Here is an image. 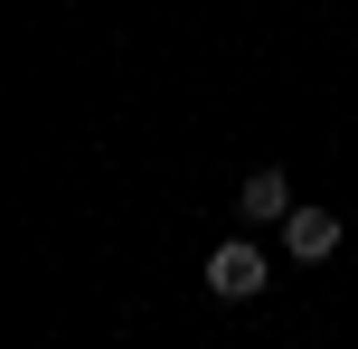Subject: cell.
Returning a JSON list of instances; mask_svg holds the SVG:
<instances>
[{
	"label": "cell",
	"mask_w": 358,
	"mask_h": 349,
	"mask_svg": "<svg viewBox=\"0 0 358 349\" xmlns=\"http://www.w3.org/2000/svg\"><path fill=\"white\" fill-rule=\"evenodd\" d=\"M264 274H273V264H264L255 236H217V245H208V293H217V302H255Z\"/></svg>",
	"instance_id": "cell-1"
},
{
	"label": "cell",
	"mask_w": 358,
	"mask_h": 349,
	"mask_svg": "<svg viewBox=\"0 0 358 349\" xmlns=\"http://www.w3.org/2000/svg\"><path fill=\"white\" fill-rule=\"evenodd\" d=\"M283 255L292 264H330L340 255V218H330V208H292L283 218Z\"/></svg>",
	"instance_id": "cell-2"
},
{
	"label": "cell",
	"mask_w": 358,
	"mask_h": 349,
	"mask_svg": "<svg viewBox=\"0 0 358 349\" xmlns=\"http://www.w3.org/2000/svg\"><path fill=\"white\" fill-rule=\"evenodd\" d=\"M236 208H245L255 227H273V218H292L302 199H292V180H283V170H245V189H236Z\"/></svg>",
	"instance_id": "cell-3"
}]
</instances>
